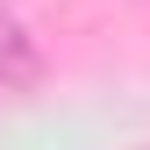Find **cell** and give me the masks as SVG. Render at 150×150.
I'll return each mask as SVG.
<instances>
[{
    "instance_id": "1",
    "label": "cell",
    "mask_w": 150,
    "mask_h": 150,
    "mask_svg": "<svg viewBox=\"0 0 150 150\" xmlns=\"http://www.w3.org/2000/svg\"><path fill=\"white\" fill-rule=\"evenodd\" d=\"M36 79H43V43L14 14H0V86H36Z\"/></svg>"
}]
</instances>
